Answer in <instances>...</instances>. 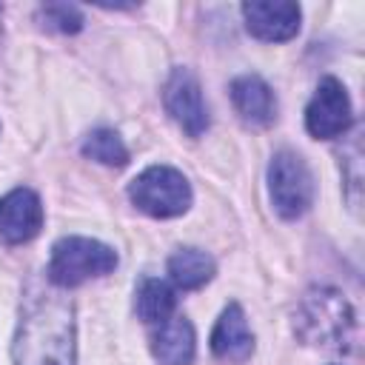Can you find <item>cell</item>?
Listing matches in <instances>:
<instances>
[{
	"instance_id": "6da1fadb",
	"label": "cell",
	"mask_w": 365,
	"mask_h": 365,
	"mask_svg": "<svg viewBox=\"0 0 365 365\" xmlns=\"http://www.w3.org/2000/svg\"><path fill=\"white\" fill-rule=\"evenodd\" d=\"M11 356L14 365H74V308L54 285L26 297Z\"/></svg>"
},
{
	"instance_id": "7a4b0ae2",
	"label": "cell",
	"mask_w": 365,
	"mask_h": 365,
	"mask_svg": "<svg viewBox=\"0 0 365 365\" xmlns=\"http://www.w3.org/2000/svg\"><path fill=\"white\" fill-rule=\"evenodd\" d=\"M117 268V254L100 240L91 237H63L51 248L48 282L54 288H77L94 277H106Z\"/></svg>"
},
{
	"instance_id": "3957f363",
	"label": "cell",
	"mask_w": 365,
	"mask_h": 365,
	"mask_svg": "<svg viewBox=\"0 0 365 365\" xmlns=\"http://www.w3.org/2000/svg\"><path fill=\"white\" fill-rule=\"evenodd\" d=\"M128 200L145 211L148 217L168 220L180 217L191 205V185L188 180L171 165H151L137 174L128 185Z\"/></svg>"
},
{
	"instance_id": "277c9868",
	"label": "cell",
	"mask_w": 365,
	"mask_h": 365,
	"mask_svg": "<svg viewBox=\"0 0 365 365\" xmlns=\"http://www.w3.org/2000/svg\"><path fill=\"white\" fill-rule=\"evenodd\" d=\"M351 305L334 288H314L302 297L294 328L311 345H336L351 328Z\"/></svg>"
},
{
	"instance_id": "5b68a950",
	"label": "cell",
	"mask_w": 365,
	"mask_h": 365,
	"mask_svg": "<svg viewBox=\"0 0 365 365\" xmlns=\"http://www.w3.org/2000/svg\"><path fill=\"white\" fill-rule=\"evenodd\" d=\"M271 205L282 220L302 217L314 202V177L305 160L294 151H277L268 165Z\"/></svg>"
},
{
	"instance_id": "8992f818",
	"label": "cell",
	"mask_w": 365,
	"mask_h": 365,
	"mask_svg": "<svg viewBox=\"0 0 365 365\" xmlns=\"http://www.w3.org/2000/svg\"><path fill=\"white\" fill-rule=\"evenodd\" d=\"M354 123V111H351V97L345 91V86L336 77H325L319 80L308 108H305V128L311 137L317 140H334L339 134H345Z\"/></svg>"
},
{
	"instance_id": "52a82bcc",
	"label": "cell",
	"mask_w": 365,
	"mask_h": 365,
	"mask_svg": "<svg viewBox=\"0 0 365 365\" xmlns=\"http://www.w3.org/2000/svg\"><path fill=\"white\" fill-rule=\"evenodd\" d=\"M163 100H165V111L171 114V120H174L188 137L205 134V128H208V106H205V100H202L200 80H197V74H194L191 68L177 66V68L168 74Z\"/></svg>"
},
{
	"instance_id": "ba28073f",
	"label": "cell",
	"mask_w": 365,
	"mask_h": 365,
	"mask_svg": "<svg viewBox=\"0 0 365 365\" xmlns=\"http://www.w3.org/2000/svg\"><path fill=\"white\" fill-rule=\"evenodd\" d=\"M242 20L245 29L265 43H282L291 40L299 31V20L302 11L297 3H285V0H251L242 3Z\"/></svg>"
},
{
	"instance_id": "9c48e42d",
	"label": "cell",
	"mask_w": 365,
	"mask_h": 365,
	"mask_svg": "<svg viewBox=\"0 0 365 365\" xmlns=\"http://www.w3.org/2000/svg\"><path fill=\"white\" fill-rule=\"evenodd\" d=\"M43 228V202L31 188H14L0 197V240L9 245L29 242Z\"/></svg>"
},
{
	"instance_id": "30bf717a",
	"label": "cell",
	"mask_w": 365,
	"mask_h": 365,
	"mask_svg": "<svg viewBox=\"0 0 365 365\" xmlns=\"http://www.w3.org/2000/svg\"><path fill=\"white\" fill-rule=\"evenodd\" d=\"M231 103L242 123L248 125H271L277 120V94L259 74H242L231 83Z\"/></svg>"
},
{
	"instance_id": "8fae6325",
	"label": "cell",
	"mask_w": 365,
	"mask_h": 365,
	"mask_svg": "<svg viewBox=\"0 0 365 365\" xmlns=\"http://www.w3.org/2000/svg\"><path fill=\"white\" fill-rule=\"evenodd\" d=\"M211 354L222 362H245L254 354V334L248 328L245 311L237 302L220 314L211 331Z\"/></svg>"
},
{
	"instance_id": "7c38bea8",
	"label": "cell",
	"mask_w": 365,
	"mask_h": 365,
	"mask_svg": "<svg viewBox=\"0 0 365 365\" xmlns=\"http://www.w3.org/2000/svg\"><path fill=\"white\" fill-rule=\"evenodd\" d=\"M197 351L194 325L185 317H168L151 331V354L160 365H191Z\"/></svg>"
},
{
	"instance_id": "4fadbf2b",
	"label": "cell",
	"mask_w": 365,
	"mask_h": 365,
	"mask_svg": "<svg viewBox=\"0 0 365 365\" xmlns=\"http://www.w3.org/2000/svg\"><path fill=\"white\" fill-rule=\"evenodd\" d=\"M217 271V262L211 254L200 248H180L168 257V279L174 288L182 291H197L202 288Z\"/></svg>"
},
{
	"instance_id": "5bb4252c",
	"label": "cell",
	"mask_w": 365,
	"mask_h": 365,
	"mask_svg": "<svg viewBox=\"0 0 365 365\" xmlns=\"http://www.w3.org/2000/svg\"><path fill=\"white\" fill-rule=\"evenodd\" d=\"M134 308H137V317H140L145 325H160V322H165L168 317H174V308H177L174 285L165 282V279H157V277L140 279L137 294H134Z\"/></svg>"
},
{
	"instance_id": "9a60e30c",
	"label": "cell",
	"mask_w": 365,
	"mask_h": 365,
	"mask_svg": "<svg viewBox=\"0 0 365 365\" xmlns=\"http://www.w3.org/2000/svg\"><path fill=\"white\" fill-rule=\"evenodd\" d=\"M83 154L88 160H94L100 165H111V168H120L128 163V148L114 128H94L83 140Z\"/></svg>"
},
{
	"instance_id": "2e32d148",
	"label": "cell",
	"mask_w": 365,
	"mask_h": 365,
	"mask_svg": "<svg viewBox=\"0 0 365 365\" xmlns=\"http://www.w3.org/2000/svg\"><path fill=\"white\" fill-rule=\"evenodd\" d=\"M37 17L43 20L46 29L51 31H60V34H74L83 29V14L77 6H68V3H48V6H40Z\"/></svg>"
},
{
	"instance_id": "e0dca14e",
	"label": "cell",
	"mask_w": 365,
	"mask_h": 365,
	"mask_svg": "<svg viewBox=\"0 0 365 365\" xmlns=\"http://www.w3.org/2000/svg\"><path fill=\"white\" fill-rule=\"evenodd\" d=\"M0 29H3V11H0Z\"/></svg>"
}]
</instances>
